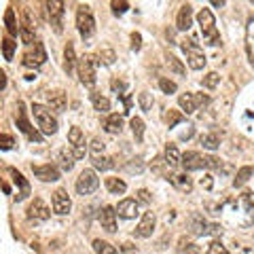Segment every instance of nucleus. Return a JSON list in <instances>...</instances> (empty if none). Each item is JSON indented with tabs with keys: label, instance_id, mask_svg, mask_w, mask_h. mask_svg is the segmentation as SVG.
<instances>
[{
	"label": "nucleus",
	"instance_id": "9d476101",
	"mask_svg": "<svg viewBox=\"0 0 254 254\" xmlns=\"http://www.w3.org/2000/svg\"><path fill=\"white\" fill-rule=\"evenodd\" d=\"M98 220H100V225H102L104 231L115 233L117 231V208H113V205H104L98 214Z\"/></svg>",
	"mask_w": 254,
	"mask_h": 254
},
{
	"label": "nucleus",
	"instance_id": "09e8293b",
	"mask_svg": "<svg viewBox=\"0 0 254 254\" xmlns=\"http://www.w3.org/2000/svg\"><path fill=\"white\" fill-rule=\"evenodd\" d=\"M21 41L26 43V45H36V41H34V34H32V30H30V26H26V28H21Z\"/></svg>",
	"mask_w": 254,
	"mask_h": 254
},
{
	"label": "nucleus",
	"instance_id": "c03bdc74",
	"mask_svg": "<svg viewBox=\"0 0 254 254\" xmlns=\"http://www.w3.org/2000/svg\"><path fill=\"white\" fill-rule=\"evenodd\" d=\"M98 58H100L98 62L106 64V66H113V64H115V51L113 49H104V51H100Z\"/></svg>",
	"mask_w": 254,
	"mask_h": 254
},
{
	"label": "nucleus",
	"instance_id": "4d7b16f0",
	"mask_svg": "<svg viewBox=\"0 0 254 254\" xmlns=\"http://www.w3.org/2000/svg\"><path fill=\"white\" fill-rule=\"evenodd\" d=\"M123 254H138V250H136V246H131V244H125L123 246Z\"/></svg>",
	"mask_w": 254,
	"mask_h": 254
},
{
	"label": "nucleus",
	"instance_id": "5701e85b",
	"mask_svg": "<svg viewBox=\"0 0 254 254\" xmlns=\"http://www.w3.org/2000/svg\"><path fill=\"white\" fill-rule=\"evenodd\" d=\"M199 142H201V146H203L205 150H216V148L220 146V142H222V133H218V131L203 133V136L199 138Z\"/></svg>",
	"mask_w": 254,
	"mask_h": 254
},
{
	"label": "nucleus",
	"instance_id": "79ce46f5",
	"mask_svg": "<svg viewBox=\"0 0 254 254\" xmlns=\"http://www.w3.org/2000/svg\"><path fill=\"white\" fill-rule=\"evenodd\" d=\"M205 254H229V250L222 246V242L218 240H214L210 246H208V250H205Z\"/></svg>",
	"mask_w": 254,
	"mask_h": 254
},
{
	"label": "nucleus",
	"instance_id": "680f3d73",
	"mask_svg": "<svg viewBox=\"0 0 254 254\" xmlns=\"http://www.w3.org/2000/svg\"><path fill=\"white\" fill-rule=\"evenodd\" d=\"M4 87H6V74L0 72V89H4Z\"/></svg>",
	"mask_w": 254,
	"mask_h": 254
},
{
	"label": "nucleus",
	"instance_id": "a19ab883",
	"mask_svg": "<svg viewBox=\"0 0 254 254\" xmlns=\"http://www.w3.org/2000/svg\"><path fill=\"white\" fill-rule=\"evenodd\" d=\"M85 140V136H83V131H81V127H72V129L68 131V142L70 144H78V142H83Z\"/></svg>",
	"mask_w": 254,
	"mask_h": 254
},
{
	"label": "nucleus",
	"instance_id": "8fccbe9b",
	"mask_svg": "<svg viewBox=\"0 0 254 254\" xmlns=\"http://www.w3.org/2000/svg\"><path fill=\"white\" fill-rule=\"evenodd\" d=\"M153 170H155L157 174H161V176H165V170L170 172L168 163H165V159H155V163H153Z\"/></svg>",
	"mask_w": 254,
	"mask_h": 254
},
{
	"label": "nucleus",
	"instance_id": "1a4fd4ad",
	"mask_svg": "<svg viewBox=\"0 0 254 254\" xmlns=\"http://www.w3.org/2000/svg\"><path fill=\"white\" fill-rule=\"evenodd\" d=\"M45 62H47V51L41 43H36L34 47H30V49L23 53V66H28V68H38V66H43Z\"/></svg>",
	"mask_w": 254,
	"mask_h": 254
},
{
	"label": "nucleus",
	"instance_id": "b1692460",
	"mask_svg": "<svg viewBox=\"0 0 254 254\" xmlns=\"http://www.w3.org/2000/svg\"><path fill=\"white\" fill-rule=\"evenodd\" d=\"M178 104H180V108L185 110L187 115H193L195 110H197L195 93H182V95H178Z\"/></svg>",
	"mask_w": 254,
	"mask_h": 254
},
{
	"label": "nucleus",
	"instance_id": "13d9d810",
	"mask_svg": "<svg viewBox=\"0 0 254 254\" xmlns=\"http://www.w3.org/2000/svg\"><path fill=\"white\" fill-rule=\"evenodd\" d=\"M190 136H193V125H189V129L180 133V140H189Z\"/></svg>",
	"mask_w": 254,
	"mask_h": 254
},
{
	"label": "nucleus",
	"instance_id": "0eeeda50",
	"mask_svg": "<svg viewBox=\"0 0 254 254\" xmlns=\"http://www.w3.org/2000/svg\"><path fill=\"white\" fill-rule=\"evenodd\" d=\"M210 165V155H201L197 150H187L182 155V168L187 172H197V170H208Z\"/></svg>",
	"mask_w": 254,
	"mask_h": 254
},
{
	"label": "nucleus",
	"instance_id": "a18cd8bd",
	"mask_svg": "<svg viewBox=\"0 0 254 254\" xmlns=\"http://www.w3.org/2000/svg\"><path fill=\"white\" fill-rule=\"evenodd\" d=\"M125 170L129 174H140L142 170H144V163H142V159H131V161L125 165Z\"/></svg>",
	"mask_w": 254,
	"mask_h": 254
},
{
	"label": "nucleus",
	"instance_id": "603ef678",
	"mask_svg": "<svg viewBox=\"0 0 254 254\" xmlns=\"http://www.w3.org/2000/svg\"><path fill=\"white\" fill-rule=\"evenodd\" d=\"M0 148L2 150L13 148V138L9 136V133H2V136H0Z\"/></svg>",
	"mask_w": 254,
	"mask_h": 254
},
{
	"label": "nucleus",
	"instance_id": "f8f14e48",
	"mask_svg": "<svg viewBox=\"0 0 254 254\" xmlns=\"http://www.w3.org/2000/svg\"><path fill=\"white\" fill-rule=\"evenodd\" d=\"M51 203H53V212H55V214H60V216L68 214L70 208H72V201H70V197H68V193H66L64 189H58V190H55Z\"/></svg>",
	"mask_w": 254,
	"mask_h": 254
},
{
	"label": "nucleus",
	"instance_id": "4468645a",
	"mask_svg": "<svg viewBox=\"0 0 254 254\" xmlns=\"http://www.w3.org/2000/svg\"><path fill=\"white\" fill-rule=\"evenodd\" d=\"M32 172H34V176L43 182H55L60 180V170L55 168L51 163H45V165H32Z\"/></svg>",
	"mask_w": 254,
	"mask_h": 254
},
{
	"label": "nucleus",
	"instance_id": "9b49d317",
	"mask_svg": "<svg viewBox=\"0 0 254 254\" xmlns=\"http://www.w3.org/2000/svg\"><path fill=\"white\" fill-rule=\"evenodd\" d=\"M189 231L193 235H197V237L210 235V225H208V220L203 218V214H199V212L190 214L189 216Z\"/></svg>",
	"mask_w": 254,
	"mask_h": 254
},
{
	"label": "nucleus",
	"instance_id": "5fc2aeb1",
	"mask_svg": "<svg viewBox=\"0 0 254 254\" xmlns=\"http://www.w3.org/2000/svg\"><path fill=\"white\" fill-rule=\"evenodd\" d=\"M140 41H142L140 34H138V32H133V34H131V47H133V49H136V51H138L140 47H142V43H140Z\"/></svg>",
	"mask_w": 254,
	"mask_h": 254
},
{
	"label": "nucleus",
	"instance_id": "7ed1b4c3",
	"mask_svg": "<svg viewBox=\"0 0 254 254\" xmlns=\"http://www.w3.org/2000/svg\"><path fill=\"white\" fill-rule=\"evenodd\" d=\"M180 47H182V51H185V55H187V62H189L190 68H193V70H203V68H205V62H208V60H205L201 47L197 45L193 38L185 41Z\"/></svg>",
	"mask_w": 254,
	"mask_h": 254
},
{
	"label": "nucleus",
	"instance_id": "6ab92c4d",
	"mask_svg": "<svg viewBox=\"0 0 254 254\" xmlns=\"http://www.w3.org/2000/svg\"><path fill=\"white\" fill-rule=\"evenodd\" d=\"M163 159H165V163H168L170 170H176V168H180V165H182V155L178 153L176 144H168V146H165Z\"/></svg>",
	"mask_w": 254,
	"mask_h": 254
},
{
	"label": "nucleus",
	"instance_id": "f257e3e1",
	"mask_svg": "<svg viewBox=\"0 0 254 254\" xmlns=\"http://www.w3.org/2000/svg\"><path fill=\"white\" fill-rule=\"evenodd\" d=\"M197 21H199V26H201L203 41L208 43V45H212V47H218L220 45V34H218V30H216V21H214L212 11L201 9L199 13H197Z\"/></svg>",
	"mask_w": 254,
	"mask_h": 254
},
{
	"label": "nucleus",
	"instance_id": "e433bc0d",
	"mask_svg": "<svg viewBox=\"0 0 254 254\" xmlns=\"http://www.w3.org/2000/svg\"><path fill=\"white\" fill-rule=\"evenodd\" d=\"M93 252H95V254H119L113 244L102 242V240H95V242H93Z\"/></svg>",
	"mask_w": 254,
	"mask_h": 254
},
{
	"label": "nucleus",
	"instance_id": "052dcab7",
	"mask_svg": "<svg viewBox=\"0 0 254 254\" xmlns=\"http://www.w3.org/2000/svg\"><path fill=\"white\" fill-rule=\"evenodd\" d=\"M248 36H250V38H254V19H250V21H248Z\"/></svg>",
	"mask_w": 254,
	"mask_h": 254
},
{
	"label": "nucleus",
	"instance_id": "f03ea898",
	"mask_svg": "<svg viewBox=\"0 0 254 254\" xmlns=\"http://www.w3.org/2000/svg\"><path fill=\"white\" fill-rule=\"evenodd\" d=\"M32 115H34L36 123H38V127H41L43 133H47V136L58 133V119H55V115L51 113L49 106L34 104V106H32Z\"/></svg>",
	"mask_w": 254,
	"mask_h": 254
},
{
	"label": "nucleus",
	"instance_id": "423d86ee",
	"mask_svg": "<svg viewBox=\"0 0 254 254\" xmlns=\"http://www.w3.org/2000/svg\"><path fill=\"white\" fill-rule=\"evenodd\" d=\"M100 187V178L95 170H83L81 176L76 178V193L78 195H91Z\"/></svg>",
	"mask_w": 254,
	"mask_h": 254
},
{
	"label": "nucleus",
	"instance_id": "49530a36",
	"mask_svg": "<svg viewBox=\"0 0 254 254\" xmlns=\"http://www.w3.org/2000/svg\"><path fill=\"white\" fill-rule=\"evenodd\" d=\"M104 148H106L104 142H102L100 138H93V142H91V155H93V157L104 155Z\"/></svg>",
	"mask_w": 254,
	"mask_h": 254
},
{
	"label": "nucleus",
	"instance_id": "c756f323",
	"mask_svg": "<svg viewBox=\"0 0 254 254\" xmlns=\"http://www.w3.org/2000/svg\"><path fill=\"white\" fill-rule=\"evenodd\" d=\"M113 168H115V159L113 157H104V155L93 157V170L106 172V170H113Z\"/></svg>",
	"mask_w": 254,
	"mask_h": 254
},
{
	"label": "nucleus",
	"instance_id": "7c9ffc66",
	"mask_svg": "<svg viewBox=\"0 0 254 254\" xmlns=\"http://www.w3.org/2000/svg\"><path fill=\"white\" fill-rule=\"evenodd\" d=\"M165 64H168V68L172 70L174 74H178V76H182V74L187 72V68L182 66V62L176 58V55H172V53H168V55H165Z\"/></svg>",
	"mask_w": 254,
	"mask_h": 254
},
{
	"label": "nucleus",
	"instance_id": "473e14b6",
	"mask_svg": "<svg viewBox=\"0 0 254 254\" xmlns=\"http://www.w3.org/2000/svg\"><path fill=\"white\" fill-rule=\"evenodd\" d=\"M163 121H165V125H168V127H176L178 123H182V121H185V115H182L180 113V110H165V113H163Z\"/></svg>",
	"mask_w": 254,
	"mask_h": 254
},
{
	"label": "nucleus",
	"instance_id": "c85d7f7f",
	"mask_svg": "<svg viewBox=\"0 0 254 254\" xmlns=\"http://www.w3.org/2000/svg\"><path fill=\"white\" fill-rule=\"evenodd\" d=\"M104 185L108 189V193H113V195H123L125 190H127V185H125L121 178H106Z\"/></svg>",
	"mask_w": 254,
	"mask_h": 254
},
{
	"label": "nucleus",
	"instance_id": "ddd939ff",
	"mask_svg": "<svg viewBox=\"0 0 254 254\" xmlns=\"http://www.w3.org/2000/svg\"><path fill=\"white\" fill-rule=\"evenodd\" d=\"M45 6H47V15H49L55 30L62 32L60 23H62V15H64V0H45Z\"/></svg>",
	"mask_w": 254,
	"mask_h": 254
},
{
	"label": "nucleus",
	"instance_id": "72a5a7b5",
	"mask_svg": "<svg viewBox=\"0 0 254 254\" xmlns=\"http://www.w3.org/2000/svg\"><path fill=\"white\" fill-rule=\"evenodd\" d=\"M252 176H254V168L252 165H246V168H242L240 172H237V176L233 180V187H244Z\"/></svg>",
	"mask_w": 254,
	"mask_h": 254
},
{
	"label": "nucleus",
	"instance_id": "2f4dec72",
	"mask_svg": "<svg viewBox=\"0 0 254 254\" xmlns=\"http://www.w3.org/2000/svg\"><path fill=\"white\" fill-rule=\"evenodd\" d=\"M91 104L95 110H100V113H108L110 110V100L104 98L102 93H95V91L91 93Z\"/></svg>",
	"mask_w": 254,
	"mask_h": 254
},
{
	"label": "nucleus",
	"instance_id": "864d4df0",
	"mask_svg": "<svg viewBox=\"0 0 254 254\" xmlns=\"http://www.w3.org/2000/svg\"><path fill=\"white\" fill-rule=\"evenodd\" d=\"M150 106H153V100H150L148 93H140V108L142 110H150Z\"/></svg>",
	"mask_w": 254,
	"mask_h": 254
},
{
	"label": "nucleus",
	"instance_id": "6e6552de",
	"mask_svg": "<svg viewBox=\"0 0 254 254\" xmlns=\"http://www.w3.org/2000/svg\"><path fill=\"white\" fill-rule=\"evenodd\" d=\"M17 127H19L23 133H26V136H28L32 142H41V140H43L41 133H38L34 127L30 125L28 115H26V104H23V102H19V104H17Z\"/></svg>",
	"mask_w": 254,
	"mask_h": 254
},
{
	"label": "nucleus",
	"instance_id": "4c0bfd02",
	"mask_svg": "<svg viewBox=\"0 0 254 254\" xmlns=\"http://www.w3.org/2000/svg\"><path fill=\"white\" fill-rule=\"evenodd\" d=\"M15 49H17V43H13V38L6 36L4 41H2V55H4V60H6V62H11V60H13Z\"/></svg>",
	"mask_w": 254,
	"mask_h": 254
},
{
	"label": "nucleus",
	"instance_id": "cd10ccee",
	"mask_svg": "<svg viewBox=\"0 0 254 254\" xmlns=\"http://www.w3.org/2000/svg\"><path fill=\"white\" fill-rule=\"evenodd\" d=\"M74 64H76V58H74V47H72V43H68V45H66V51H64V70H66L68 74H72Z\"/></svg>",
	"mask_w": 254,
	"mask_h": 254
},
{
	"label": "nucleus",
	"instance_id": "3c124183",
	"mask_svg": "<svg viewBox=\"0 0 254 254\" xmlns=\"http://www.w3.org/2000/svg\"><path fill=\"white\" fill-rule=\"evenodd\" d=\"M72 153H74V157H76V159H83V157H85V153H87V144H85V140L72 146Z\"/></svg>",
	"mask_w": 254,
	"mask_h": 254
},
{
	"label": "nucleus",
	"instance_id": "bb28decb",
	"mask_svg": "<svg viewBox=\"0 0 254 254\" xmlns=\"http://www.w3.org/2000/svg\"><path fill=\"white\" fill-rule=\"evenodd\" d=\"M60 168L64 170V172H70V170H72L74 168V153H70V150L68 148H62L60 150Z\"/></svg>",
	"mask_w": 254,
	"mask_h": 254
},
{
	"label": "nucleus",
	"instance_id": "bf43d9fd",
	"mask_svg": "<svg viewBox=\"0 0 254 254\" xmlns=\"http://www.w3.org/2000/svg\"><path fill=\"white\" fill-rule=\"evenodd\" d=\"M218 233H222V229L218 225H210V235H218Z\"/></svg>",
	"mask_w": 254,
	"mask_h": 254
},
{
	"label": "nucleus",
	"instance_id": "aec40b11",
	"mask_svg": "<svg viewBox=\"0 0 254 254\" xmlns=\"http://www.w3.org/2000/svg\"><path fill=\"white\" fill-rule=\"evenodd\" d=\"M168 180H172V185L176 187L180 193H190V190H193V178H190L189 174H174Z\"/></svg>",
	"mask_w": 254,
	"mask_h": 254
},
{
	"label": "nucleus",
	"instance_id": "4be33fe9",
	"mask_svg": "<svg viewBox=\"0 0 254 254\" xmlns=\"http://www.w3.org/2000/svg\"><path fill=\"white\" fill-rule=\"evenodd\" d=\"M104 131L108 133H121L123 131V117L121 115H108L104 119Z\"/></svg>",
	"mask_w": 254,
	"mask_h": 254
},
{
	"label": "nucleus",
	"instance_id": "58836bf2",
	"mask_svg": "<svg viewBox=\"0 0 254 254\" xmlns=\"http://www.w3.org/2000/svg\"><path fill=\"white\" fill-rule=\"evenodd\" d=\"M218 83H220V76L216 72H208L203 76V81H201V85L205 87V89H216Z\"/></svg>",
	"mask_w": 254,
	"mask_h": 254
},
{
	"label": "nucleus",
	"instance_id": "c9c22d12",
	"mask_svg": "<svg viewBox=\"0 0 254 254\" xmlns=\"http://www.w3.org/2000/svg\"><path fill=\"white\" fill-rule=\"evenodd\" d=\"M178 252H180V254H199L201 248H199V246H197L195 242H187L185 237H182V240L178 242Z\"/></svg>",
	"mask_w": 254,
	"mask_h": 254
},
{
	"label": "nucleus",
	"instance_id": "6e6d98bb",
	"mask_svg": "<svg viewBox=\"0 0 254 254\" xmlns=\"http://www.w3.org/2000/svg\"><path fill=\"white\" fill-rule=\"evenodd\" d=\"M195 102H197V106H203V104H208V95H203V93H195Z\"/></svg>",
	"mask_w": 254,
	"mask_h": 254
},
{
	"label": "nucleus",
	"instance_id": "dca6fc26",
	"mask_svg": "<svg viewBox=\"0 0 254 254\" xmlns=\"http://www.w3.org/2000/svg\"><path fill=\"white\" fill-rule=\"evenodd\" d=\"M51 216V210L47 208V203L43 199H34L30 203V208H28V218L30 220H49Z\"/></svg>",
	"mask_w": 254,
	"mask_h": 254
},
{
	"label": "nucleus",
	"instance_id": "a878e982",
	"mask_svg": "<svg viewBox=\"0 0 254 254\" xmlns=\"http://www.w3.org/2000/svg\"><path fill=\"white\" fill-rule=\"evenodd\" d=\"M9 174L13 176L15 185H19V187H21V195H17V201L26 199V197H28V193H30V185H28L26 180H23V176H21V174H19L17 170H15V168H9Z\"/></svg>",
	"mask_w": 254,
	"mask_h": 254
},
{
	"label": "nucleus",
	"instance_id": "f3484780",
	"mask_svg": "<svg viewBox=\"0 0 254 254\" xmlns=\"http://www.w3.org/2000/svg\"><path fill=\"white\" fill-rule=\"evenodd\" d=\"M155 231V214L153 212H144V216H142V220L138 222L136 227V235L142 237V240H146V237H150Z\"/></svg>",
	"mask_w": 254,
	"mask_h": 254
},
{
	"label": "nucleus",
	"instance_id": "f704fd0d",
	"mask_svg": "<svg viewBox=\"0 0 254 254\" xmlns=\"http://www.w3.org/2000/svg\"><path fill=\"white\" fill-rule=\"evenodd\" d=\"M129 127L133 131V138H136V142H142L144 140V121H142L140 117H133L129 121Z\"/></svg>",
	"mask_w": 254,
	"mask_h": 254
},
{
	"label": "nucleus",
	"instance_id": "2eb2a0df",
	"mask_svg": "<svg viewBox=\"0 0 254 254\" xmlns=\"http://www.w3.org/2000/svg\"><path fill=\"white\" fill-rule=\"evenodd\" d=\"M140 210V203H138V199H121L119 201V205H117V214L121 218H127V220H131V218H136L138 216V212Z\"/></svg>",
	"mask_w": 254,
	"mask_h": 254
},
{
	"label": "nucleus",
	"instance_id": "412c9836",
	"mask_svg": "<svg viewBox=\"0 0 254 254\" xmlns=\"http://www.w3.org/2000/svg\"><path fill=\"white\" fill-rule=\"evenodd\" d=\"M47 102H49V108L51 110H58V113H62V110H66V93L64 91H49L47 93Z\"/></svg>",
	"mask_w": 254,
	"mask_h": 254
},
{
	"label": "nucleus",
	"instance_id": "e2e57ef3",
	"mask_svg": "<svg viewBox=\"0 0 254 254\" xmlns=\"http://www.w3.org/2000/svg\"><path fill=\"white\" fill-rule=\"evenodd\" d=\"M210 2L216 6V9H222V6H225V0H210Z\"/></svg>",
	"mask_w": 254,
	"mask_h": 254
},
{
	"label": "nucleus",
	"instance_id": "ea45409f",
	"mask_svg": "<svg viewBox=\"0 0 254 254\" xmlns=\"http://www.w3.org/2000/svg\"><path fill=\"white\" fill-rule=\"evenodd\" d=\"M159 89L170 95V93H176L178 87H176V83H174V81H168V78H159Z\"/></svg>",
	"mask_w": 254,
	"mask_h": 254
},
{
	"label": "nucleus",
	"instance_id": "de8ad7c7",
	"mask_svg": "<svg viewBox=\"0 0 254 254\" xmlns=\"http://www.w3.org/2000/svg\"><path fill=\"white\" fill-rule=\"evenodd\" d=\"M136 199H138V203H142V205H150L153 197H150V193H148L146 189H140L138 193H136Z\"/></svg>",
	"mask_w": 254,
	"mask_h": 254
},
{
	"label": "nucleus",
	"instance_id": "0e129e2a",
	"mask_svg": "<svg viewBox=\"0 0 254 254\" xmlns=\"http://www.w3.org/2000/svg\"><path fill=\"white\" fill-rule=\"evenodd\" d=\"M250 2H254V0H250Z\"/></svg>",
	"mask_w": 254,
	"mask_h": 254
},
{
	"label": "nucleus",
	"instance_id": "393cba45",
	"mask_svg": "<svg viewBox=\"0 0 254 254\" xmlns=\"http://www.w3.org/2000/svg\"><path fill=\"white\" fill-rule=\"evenodd\" d=\"M4 26H6V32H9L11 36L21 34V28L17 26V19H15V11L13 9H6V13H4Z\"/></svg>",
	"mask_w": 254,
	"mask_h": 254
},
{
	"label": "nucleus",
	"instance_id": "37998d69",
	"mask_svg": "<svg viewBox=\"0 0 254 254\" xmlns=\"http://www.w3.org/2000/svg\"><path fill=\"white\" fill-rule=\"evenodd\" d=\"M110 6H113V13L115 15H123L127 9H129L127 0H110Z\"/></svg>",
	"mask_w": 254,
	"mask_h": 254
},
{
	"label": "nucleus",
	"instance_id": "39448f33",
	"mask_svg": "<svg viewBox=\"0 0 254 254\" xmlns=\"http://www.w3.org/2000/svg\"><path fill=\"white\" fill-rule=\"evenodd\" d=\"M76 30L83 38H91L93 32H95V19H93V13L89 6H81L76 11Z\"/></svg>",
	"mask_w": 254,
	"mask_h": 254
},
{
	"label": "nucleus",
	"instance_id": "20e7f679",
	"mask_svg": "<svg viewBox=\"0 0 254 254\" xmlns=\"http://www.w3.org/2000/svg\"><path fill=\"white\" fill-rule=\"evenodd\" d=\"M95 68H98V60L93 55H83L78 60V78L85 87H93L95 85Z\"/></svg>",
	"mask_w": 254,
	"mask_h": 254
},
{
	"label": "nucleus",
	"instance_id": "a211bd4d",
	"mask_svg": "<svg viewBox=\"0 0 254 254\" xmlns=\"http://www.w3.org/2000/svg\"><path fill=\"white\" fill-rule=\"evenodd\" d=\"M190 26H193V9H190V4H182L176 17V28L187 32Z\"/></svg>",
	"mask_w": 254,
	"mask_h": 254
}]
</instances>
